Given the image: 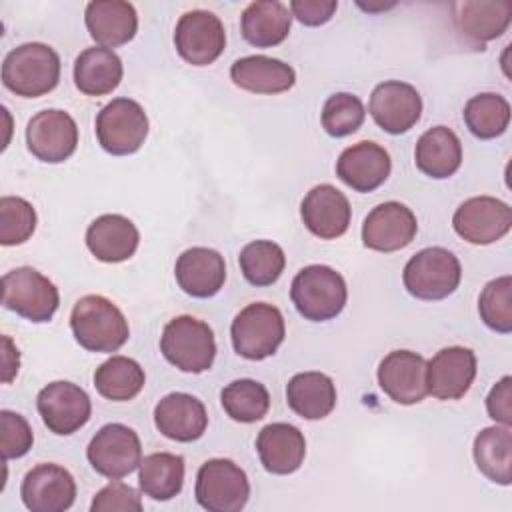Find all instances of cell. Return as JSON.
<instances>
[{"instance_id": "obj_13", "label": "cell", "mask_w": 512, "mask_h": 512, "mask_svg": "<svg viewBox=\"0 0 512 512\" xmlns=\"http://www.w3.org/2000/svg\"><path fill=\"white\" fill-rule=\"evenodd\" d=\"M454 232L478 246L504 238L512 228V208L492 196H474L464 200L452 216Z\"/></svg>"}, {"instance_id": "obj_44", "label": "cell", "mask_w": 512, "mask_h": 512, "mask_svg": "<svg viewBox=\"0 0 512 512\" xmlns=\"http://www.w3.org/2000/svg\"><path fill=\"white\" fill-rule=\"evenodd\" d=\"M486 410L494 422L502 426L512 424V378L510 376H502L492 386L486 398Z\"/></svg>"}, {"instance_id": "obj_34", "label": "cell", "mask_w": 512, "mask_h": 512, "mask_svg": "<svg viewBox=\"0 0 512 512\" xmlns=\"http://www.w3.org/2000/svg\"><path fill=\"white\" fill-rule=\"evenodd\" d=\"M184 458L170 452H154L144 456L138 466L140 490L152 500H172L184 484Z\"/></svg>"}, {"instance_id": "obj_23", "label": "cell", "mask_w": 512, "mask_h": 512, "mask_svg": "<svg viewBox=\"0 0 512 512\" xmlns=\"http://www.w3.org/2000/svg\"><path fill=\"white\" fill-rule=\"evenodd\" d=\"M154 424L158 432L170 440L194 442L206 432L208 414L196 396L172 392L156 404Z\"/></svg>"}, {"instance_id": "obj_38", "label": "cell", "mask_w": 512, "mask_h": 512, "mask_svg": "<svg viewBox=\"0 0 512 512\" xmlns=\"http://www.w3.org/2000/svg\"><path fill=\"white\" fill-rule=\"evenodd\" d=\"M242 276L252 286L274 284L286 266L284 250L272 240H254L246 244L238 256Z\"/></svg>"}, {"instance_id": "obj_17", "label": "cell", "mask_w": 512, "mask_h": 512, "mask_svg": "<svg viewBox=\"0 0 512 512\" xmlns=\"http://www.w3.org/2000/svg\"><path fill=\"white\" fill-rule=\"evenodd\" d=\"M20 496L30 512H64L76 500V482L58 464H38L26 472Z\"/></svg>"}, {"instance_id": "obj_41", "label": "cell", "mask_w": 512, "mask_h": 512, "mask_svg": "<svg viewBox=\"0 0 512 512\" xmlns=\"http://www.w3.org/2000/svg\"><path fill=\"white\" fill-rule=\"evenodd\" d=\"M36 230V210L20 196L0 198V244L16 246L26 242Z\"/></svg>"}, {"instance_id": "obj_21", "label": "cell", "mask_w": 512, "mask_h": 512, "mask_svg": "<svg viewBox=\"0 0 512 512\" xmlns=\"http://www.w3.org/2000/svg\"><path fill=\"white\" fill-rule=\"evenodd\" d=\"M392 170L390 154L376 142L348 146L336 162L338 178L356 192H372L386 182Z\"/></svg>"}, {"instance_id": "obj_18", "label": "cell", "mask_w": 512, "mask_h": 512, "mask_svg": "<svg viewBox=\"0 0 512 512\" xmlns=\"http://www.w3.org/2000/svg\"><path fill=\"white\" fill-rule=\"evenodd\" d=\"M418 232L414 212L400 202H384L368 212L362 224V242L376 252L406 248Z\"/></svg>"}, {"instance_id": "obj_14", "label": "cell", "mask_w": 512, "mask_h": 512, "mask_svg": "<svg viewBox=\"0 0 512 512\" xmlns=\"http://www.w3.org/2000/svg\"><path fill=\"white\" fill-rule=\"evenodd\" d=\"M26 144L32 156L42 162H64L78 146V126L64 110H42L26 126Z\"/></svg>"}, {"instance_id": "obj_32", "label": "cell", "mask_w": 512, "mask_h": 512, "mask_svg": "<svg viewBox=\"0 0 512 512\" xmlns=\"http://www.w3.org/2000/svg\"><path fill=\"white\" fill-rule=\"evenodd\" d=\"M286 402L300 418L322 420L336 406V386L322 372H300L286 386Z\"/></svg>"}, {"instance_id": "obj_4", "label": "cell", "mask_w": 512, "mask_h": 512, "mask_svg": "<svg viewBox=\"0 0 512 512\" xmlns=\"http://www.w3.org/2000/svg\"><path fill=\"white\" fill-rule=\"evenodd\" d=\"M160 352L178 370L200 374L216 358L214 332L194 316H176L162 330Z\"/></svg>"}, {"instance_id": "obj_7", "label": "cell", "mask_w": 512, "mask_h": 512, "mask_svg": "<svg viewBox=\"0 0 512 512\" xmlns=\"http://www.w3.org/2000/svg\"><path fill=\"white\" fill-rule=\"evenodd\" d=\"M196 502L208 512H240L250 498L246 472L228 458L206 460L196 474Z\"/></svg>"}, {"instance_id": "obj_36", "label": "cell", "mask_w": 512, "mask_h": 512, "mask_svg": "<svg viewBox=\"0 0 512 512\" xmlns=\"http://www.w3.org/2000/svg\"><path fill=\"white\" fill-rule=\"evenodd\" d=\"M466 128L480 140H492L506 132L510 124V104L504 96L482 92L472 96L464 106Z\"/></svg>"}, {"instance_id": "obj_10", "label": "cell", "mask_w": 512, "mask_h": 512, "mask_svg": "<svg viewBox=\"0 0 512 512\" xmlns=\"http://www.w3.org/2000/svg\"><path fill=\"white\" fill-rule=\"evenodd\" d=\"M90 466L104 478L120 480L134 472L142 462V444L138 434L126 424H106L86 448Z\"/></svg>"}, {"instance_id": "obj_39", "label": "cell", "mask_w": 512, "mask_h": 512, "mask_svg": "<svg viewBox=\"0 0 512 512\" xmlns=\"http://www.w3.org/2000/svg\"><path fill=\"white\" fill-rule=\"evenodd\" d=\"M482 322L500 334L512 332V276L490 280L478 298Z\"/></svg>"}, {"instance_id": "obj_19", "label": "cell", "mask_w": 512, "mask_h": 512, "mask_svg": "<svg viewBox=\"0 0 512 512\" xmlns=\"http://www.w3.org/2000/svg\"><path fill=\"white\" fill-rule=\"evenodd\" d=\"M378 384L396 404H418L426 398V360L412 350H392L378 366Z\"/></svg>"}, {"instance_id": "obj_6", "label": "cell", "mask_w": 512, "mask_h": 512, "mask_svg": "<svg viewBox=\"0 0 512 512\" xmlns=\"http://www.w3.org/2000/svg\"><path fill=\"white\" fill-rule=\"evenodd\" d=\"M404 288L418 300H442L450 296L460 280V260L442 246H430L416 252L402 272Z\"/></svg>"}, {"instance_id": "obj_3", "label": "cell", "mask_w": 512, "mask_h": 512, "mask_svg": "<svg viewBox=\"0 0 512 512\" xmlns=\"http://www.w3.org/2000/svg\"><path fill=\"white\" fill-rule=\"evenodd\" d=\"M290 298L300 316L312 322H326L344 310L348 288L334 268L310 264L294 276Z\"/></svg>"}, {"instance_id": "obj_29", "label": "cell", "mask_w": 512, "mask_h": 512, "mask_svg": "<svg viewBox=\"0 0 512 512\" xmlns=\"http://www.w3.org/2000/svg\"><path fill=\"white\" fill-rule=\"evenodd\" d=\"M292 14L278 0L250 2L240 16V30L248 44L256 48L278 46L290 34Z\"/></svg>"}, {"instance_id": "obj_12", "label": "cell", "mask_w": 512, "mask_h": 512, "mask_svg": "<svg viewBox=\"0 0 512 512\" xmlns=\"http://www.w3.org/2000/svg\"><path fill=\"white\" fill-rule=\"evenodd\" d=\"M36 408L46 428L58 436L80 430L92 414V402L84 388L68 380H56L38 392Z\"/></svg>"}, {"instance_id": "obj_26", "label": "cell", "mask_w": 512, "mask_h": 512, "mask_svg": "<svg viewBox=\"0 0 512 512\" xmlns=\"http://www.w3.org/2000/svg\"><path fill=\"white\" fill-rule=\"evenodd\" d=\"M138 242V228L122 214H102L86 230L88 250L96 260L108 264L132 258Z\"/></svg>"}, {"instance_id": "obj_2", "label": "cell", "mask_w": 512, "mask_h": 512, "mask_svg": "<svg viewBox=\"0 0 512 512\" xmlns=\"http://www.w3.org/2000/svg\"><path fill=\"white\" fill-rule=\"evenodd\" d=\"M60 80V56L42 42H26L12 48L2 62V84L22 98H38L52 92Z\"/></svg>"}, {"instance_id": "obj_9", "label": "cell", "mask_w": 512, "mask_h": 512, "mask_svg": "<svg viewBox=\"0 0 512 512\" xmlns=\"http://www.w3.org/2000/svg\"><path fill=\"white\" fill-rule=\"evenodd\" d=\"M148 136V116L132 98H114L96 116L98 144L112 156L140 150Z\"/></svg>"}, {"instance_id": "obj_28", "label": "cell", "mask_w": 512, "mask_h": 512, "mask_svg": "<svg viewBox=\"0 0 512 512\" xmlns=\"http://www.w3.org/2000/svg\"><path fill=\"white\" fill-rule=\"evenodd\" d=\"M232 82L254 94H280L294 86L296 72L290 64L270 56H244L230 68Z\"/></svg>"}, {"instance_id": "obj_20", "label": "cell", "mask_w": 512, "mask_h": 512, "mask_svg": "<svg viewBox=\"0 0 512 512\" xmlns=\"http://www.w3.org/2000/svg\"><path fill=\"white\" fill-rule=\"evenodd\" d=\"M300 216L304 226L322 240H334L342 236L352 218L348 198L332 184L314 186L300 204Z\"/></svg>"}, {"instance_id": "obj_15", "label": "cell", "mask_w": 512, "mask_h": 512, "mask_svg": "<svg viewBox=\"0 0 512 512\" xmlns=\"http://www.w3.org/2000/svg\"><path fill=\"white\" fill-rule=\"evenodd\" d=\"M368 112L384 132L404 134L420 120L422 98L412 84L386 80L372 90Z\"/></svg>"}, {"instance_id": "obj_30", "label": "cell", "mask_w": 512, "mask_h": 512, "mask_svg": "<svg viewBox=\"0 0 512 512\" xmlns=\"http://www.w3.org/2000/svg\"><path fill=\"white\" fill-rule=\"evenodd\" d=\"M414 160L422 174L436 180L450 178L462 164L460 138L448 126H434L418 138Z\"/></svg>"}, {"instance_id": "obj_46", "label": "cell", "mask_w": 512, "mask_h": 512, "mask_svg": "<svg viewBox=\"0 0 512 512\" xmlns=\"http://www.w3.org/2000/svg\"><path fill=\"white\" fill-rule=\"evenodd\" d=\"M2 342H4V382L8 384V382L14 378V374L18 372L20 354H18V350L12 346V340H10L8 336H4Z\"/></svg>"}, {"instance_id": "obj_27", "label": "cell", "mask_w": 512, "mask_h": 512, "mask_svg": "<svg viewBox=\"0 0 512 512\" xmlns=\"http://www.w3.org/2000/svg\"><path fill=\"white\" fill-rule=\"evenodd\" d=\"M454 22L468 42L482 48L486 42L500 38L508 30L512 22V4L508 0L458 2L454 6Z\"/></svg>"}, {"instance_id": "obj_16", "label": "cell", "mask_w": 512, "mask_h": 512, "mask_svg": "<svg viewBox=\"0 0 512 512\" xmlns=\"http://www.w3.org/2000/svg\"><path fill=\"white\" fill-rule=\"evenodd\" d=\"M476 370V354L470 348H442L426 362V390L438 400H458L470 390Z\"/></svg>"}, {"instance_id": "obj_11", "label": "cell", "mask_w": 512, "mask_h": 512, "mask_svg": "<svg viewBox=\"0 0 512 512\" xmlns=\"http://www.w3.org/2000/svg\"><path fill=\"white\" fill-rule=\"evenodd\" d=\"M174 46L192 66L212 64L226 48L222 20L208 10H190L180 16L174 30Z\"/></svg>"}, {"instance_id": "obj_5", "label": "cell", "mask_w": 512, "mask_h": 512, "mask_svg": "<svg viewBox=\"0 0 512 512\" xmlns=\"http://www.w3.org/2000/svg\"><path fill=\"white\" fill-rule=\"evenodd\" d=\"M232 346L246 360H264L284 342L286 326L282 312L266 302H254L242 308L230 326Z\"/></svg>"}, {"instance_id": "obj_1", "label": "cell", "mask_w": 512, "mask_h": 512, "mask_svg": "<svg viewBox=\"0 0 512 512\" xmlns=\"http://www.w3.org/2000/svg\"><path fill=\"white\" fill-rule=\"evenodd\" d=\"M70 328L76 342L90 352H116L130 336L122 310L100 294L82 296L74 304Z\"/></svg>"}, {"instance_id": "obj_31", "label": "cell", "mask_w": 512, "mask_h": 512, "mask_svg": "<svg viewBox=\"0 0 512 512\" xmlns=\"http://www.w3.org/2000/svg\"><path fill=\"white\" fill-rule=\"evenodd\" d=\"M124 74L120 56L104 46H92L74 62V84L86 96H104L118 88Z\"/></svg>"}, {"instance_id": "obj_24", "label": "cell", "mask_w": 512, "mask_h": 512, "mask_svg": "<svg viewBox=\"0 0 512 512\" xmlns=\"http://www.w3.org/2000/svg\"><path fill=\"white\" fill-rule=\"evenodd\" d=\"M84 22L92 40L104 48L128 44L138 30V14L124 0H94L86 4Z\"/></svg>"}, {"instance_id": "obj_8", "label": "cell", "mask_w": 512, "mask_h": 512, "mask_svg": "<svg viewBox=\"0 0 512 512\" xmlns=\"http://www.w3.org/2000/svg\"><path fill=\"white\" fill-rule=\"evenodd\" d=\"M2 304L30 322H48L58 310L60 294L44 274L20 266L2 276Z\"/></svg>"}, {"instance_id": "obj_33", "label": "cell", "mask_w": 512, "mask_h": 512, "mask_svg": "<svg viewBox=\"0 0 512 512\" xmlns=\"http://www.w3.org/2000/svg\"><path fill=\"white\" fill-rule=\"evenodd\" d=\"M474 460L478 470L492 482H512V432L510 426H488L474 438Z\"/></svg>"}, {"instance_id": "obj_45", "label": "cell", "mask_w": 512, "mask_h": 512, "mask_svg": "<svg viewBox=\"0 0 512 512\" xmlns=\"http://www.w3.org/2000/svg\"><path fill=\"white\" fill-rule=\"evenodd\" d=\"M338 8L336 0H292L290 14L298 18L304 26H322L326 24Z\"/></svg>"}, {"instance_id": "obj_22", "label": "cell", "mask_w": 512, "mask_h": 512, "mask_svg": "<svg viewBox=\"0 0 512 512\" xmlns=\"http://www.w3.org/2000/svg\"><path fill=\"white\" fill-rule=\"evenodd\" d=\"M178 286L194 298L216 296L226 280V264L220 252L204 246L184 250L174 266Z\"/></svg>"}, {"instance_id": "obj_37", "label": "cell", "mask_w": 512, "mask_h": 512, "mask_svg": "<svg viewBox=\"0 0 512 512\" xmlns=\"http://www.w3.org/2000/svg\"><path fill=\"white\" fill-rule=\"evenodd\" d=\"M220 402L232 420L252 424L266 416L270 408V394L264 384L250 378H240L222 388Z\"/></svg>"}, {"instance_id": "obj_35", "label": "cell", "mask_w": 512, "mask_h": 512, "mask_svg": "<svg viewBox=\"0 0 512 512\" xmlns=\"http://www.w3.org/2000/svg\"><path fill=\"white\" fill-rule=\"evenodd\" d=\"M146 374L142 366L128 356H112L94 372V386L100 396L112 402H126L140 394Z\"/></svg>"}, {"instance_id": "obj_43", "label": "cell", "mask_w": 512, "mask_h": 512, "mask_svg": "<svg viewBox=\"0 0 512 512\" xmlns=\"http://www.w3.org/2000/svg\"><path fill=\"white\" fill-rule=\"evenodd\" d=\"M92 512H140L142 510V500L140 494L120 482V480H112L110 484H106L100 492H96L92 504H90Z\"/></svg>"}, {"instance_id": "obj_40", "label": "cell", "mask_w": 512, "mask_h": 512, "mask_svg": "<svg viewBox=\"0 0 512 512\" xmlns=\"http://www.w3.org/2000/svg\"><path fill=\"white\" fill-rule=\"evenodd\" d=\"M366 118L364 104L350 92H336L328 96L322 108V126L334 138L354 134Z\"/></svg>"}, {"instance_id": "obj_25", "label": "cell", "mask_w": 512, "mask_h": 512, "mask_svg": "<svg viewBox=\"0 0 512 512\" xmlns=\"http://www.w3.org/2000/svg\"><path fill=\"white\" fill-rule=\"evenodd\" d=\"M256 450L266 472L284 476L302 466L306 456V440L296 426L274 422L258 432Z\"/></svg>"}, {"instance_id": "obj_42", "label": "cell", "mask_w": 512, "mask_h": 512, "mask_svg": "<svg viewBox=\"0 0 512 512\" xmlns=\"http://www.w3.org/2000/svg\"><path fill=\"white\" fill-rule=\"evenodd\" d=\"M34 434L24 416L12 410H2L0 412V450H2V460L10 458H20L28 454L32 448Z\"/></svg>"}]
</instances>
